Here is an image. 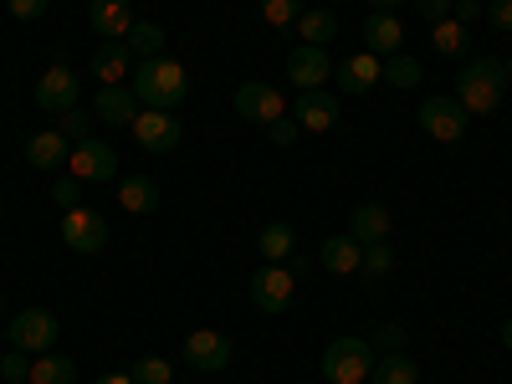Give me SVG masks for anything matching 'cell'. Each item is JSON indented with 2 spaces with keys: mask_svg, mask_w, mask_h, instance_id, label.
Wrapping results in <instances>:
<instances>
[{
  "mask_svg": "<svg viewBox=\"0 0 512 384\" xmlns=\"http://www.w3.org/2000/svg\"><path fill=\"white\" fill-rule=\"evenodd\" d=\"M190 93V72L169 57H154V62H139L134 67V98L139 108H159V113H175Z\"/></svg>",
  "mask_w": 512,
  "mask_h": 384,
  "instance_id": "1",
  "label": "cell"
},
{
  "mask_svg": "<svg viewBox=\"0 0 512 384\" xmlns=\"http://www.w3.org/2000/svg\"><path fill=\"white\" fill-rule=\"evenodd\" d=\"M507 67L492 62V57H477V62H466L461 77H456V103L466 113H497L502 108V88H507Z\"/></svg>",
  "mask_w": 512,
  "mask_h": 384,
  "instance_id": "2",
  "label": "cell"
},
{
  "mask_svg": "<svg viewBox=\"0 0 512 384\" xmlns=\"http://www.w3.org/2000/svg\"><path fill=\"white\" fill-rule=\"evenodd\" d=\"M369 374H374V344H364V338H333L323 349L328 384H364Z\"/></svg>",
  "mask_w": 512,
  "mask_h": 384,
  "instance_id": "3",
  "label": "cell"
},
{
  "mask_svg": "<svg viewBox=\"0 0 512 384\" xmlns=\"http://www.w3.org/2000/svg\"><path fill=\"white\" fill-rule=\"evenodd\" d=\"M466 123H472V113H466L456 98H425L420 103V134H431L436 144H461Z\"/></svg>",
  "mask_w": 512,
  "mask_h": 384,
  "instance_id": "4",
  "label": "cell"
},
{
  "mask_svg": "<svg viewBox=\"0 0 512 384\" xmlns=\"http://www.w3.org/2000/svg\"><path fill=\"white\" fill-rule=\"evenodd\" d=\"M292 297H297V277H292V267H282V262H267L262 272L251 277V303L262 308V313H287L292 308Z\"/></svg>",
  "mask_w": 512,
  "mask_h": 384,
  "instance_id": "5",
  "label": "cell"
},
{
  "mask_svg": "<svg viewBox=\"0 0 512 384\" xmlns=\"http://www.w3.org/2000/svg\"><path fill=\"white\" fill-rule=\"evenodd\" d=\"M57 236L77 251V256H93V251H103L108 246V221L98 216V210H88V205H77V210H62V226H57Z\"/></svg>",
  "mask_w": 512,
  "mask_h": 384,
  "instance_id": "6",
  "label": "cell"
},
{
  "mask_svg": "<svg viewBox=\"0 0 512 384\" xmlns=\"http://www.w3.org/2000/svg\"><path fill=\"white\" fill-rule=\"evenodd\" d=\"M62 323L47 313V308H26L11 318V349H26V354H52Z\"/></svg>",
  "mask_w": 512,
  "mask_h": 384,
  "instance_id": "7",
  "label": "cell"
},
{
  "mask_svg": "<svg viewBox=\"0 0 512 384\" xmlns=\"http://www.w3.org/2000/svg\"><path fill=\"white\" fill-rule=\"evenodd\" d=\"M134 139L149 149V154H175L180 149V139H185V128H180V118L175 113H159V108H144V113H134Z\"/></svg>",
  "mask_w": 512,
  "mask_h": 384,
  "instance_id": "8",
  "label": "cell"
},
{
  "mask_svg": "<svg viewBox=\"0 0 512 384\" xmlns=\"http://www.w3.org/2000/svg\"><path fill=\"white\" fill-rule=\"evenodd\" d=\"M236 113H241L246 123L272 128V123H277V118H287L292 108H287V98L272 88V82H241V88H236Z\"/></svg>",
  "mask_w": 512,
  "mask_h": 384,
  "instance_id": "9",
  "label": "cell"
},
{
  "mask_svg": "<svg viewBox=\"0 0 512 384\" xmlns=\"http://www.w3.org/2000/svg\"><path fill=\"white\" fill-rule=\"evenodd\" d=\"M67 169H72L82 185H88V180H113L118 175V154L108 144H98V139H82V144H72Z\"/></svg>",
  "mask_w": 512,
  "mask_h": 384,
  "instance_id": "10",
  "label": "cell"
},
{
  "mask_svg": "<svg viewBox=\"0 0 512 384\" xmlns=\"http://www.w3.org/2000/svg\"><path fill=\"white\" fill-rule=\"evenodd\" d=\"M287 77H292V88H297V93H318L323 82L333 77V62H328L323 47H308V41H303V47L287 57Z\"/></svg>",
  "mask_w": 512,
  "mask_h": 384,
  "instance_id": "11",
  "label": "cell"
},
{
  "mask_svg": "<svg viewBox=\"0 0 512 384\" xmlns=\"http://www.w3.org/2000/svg\"><path fill=\"white\" fill-rule=\"evenodd\" d=\"M77 93H82L77 72H72V67H52V72H41V82H36V108L72 113V108H77Z\"/></svg>",
  "mask_w": 512,
  "mask_h": 384,
  "instance_id": "12",
  "label": "cell"
},
{
  "mask_svg": "<svg viewBox=\"0 0 512 384\" xmlns=\"http://www.w3.org/2000/svg\"><path fill=\"white\" fill-rule=\"evenodd\" d=\"M185 359H190L200 374H216V369L231 364V338L216 333V328H195V333L185 338Z\"/></svg>",
  "mask_w": 512,
  "mask_h": 384,
  "instance_id": "13",
  "label": "cell"
},
{
  "mask_svg": "<svg viewBox=\"0 0 512 384\" xmlns=\"http://www.w3.org/2000/svg\"><path fill=\"white\" fill-rule=\"evenodd\" d=\"M359 31H364V52H374L379 62L395 57L400 41H405V26L395 21V11H369V21H364Z\"/></svg>",
  "mask_w": 512,
  "mask_h": 384,
  "instance_id": "14",
  "label": "cell"
},
{
  "mask_svg": "<svg viewBox=\"0 0 512 384\" xmlns=\"http://www.w3.org/2000/svg\"><path fill=\"white\" fill-rule=\"evenodd\" d=\"M333 77H338V93H369L374 88V82L384 77V62L374 57V52H359V57H344V62H338L333 67Z\"/></svg>",
  "mask_w": 512,
  "mask_h": 384,
  "instance_id": "15",
  "label": "cell"
},
{
  "mask_svg": "<svg viewBox=\"0 0 512 384\" xmlns=\"http://www.w3.org/2000/svg\"><path fill=\"white\" fill-rule=\"evenodd\" d=\"M318 262H323V272H333V277H354L359 267H364V246L344 231V236H328L323 241V251H318Z\"/></svg>",
  "mask_w": 512,
  "mask_h": 384,
  "instance_id": "16",
  "label": "cell"
},
{
  "mask_svg": "<svg viewBox=\"0 0 512 384\" xmlns=\"http://www.w3.org/2000/svg\"><path fill=\"white\" fill-rule=\"evenodd\" d=\"M88 21H93V31L103 41H123L128 31H134V6H128V0H93Z\"/></svg>",
  "mask_w": 512,
  "mask_h": 384,
  "instance_id": "17",
  "label": "cell"
},
{
  "mask_svg": "<svg viewBox=\"0 0 512 384\" xmlns=\"http://www.w3.org/2000/svg\"><path fill=\"white\" fill-rule=\"evenodd\" d=\"M297 128H308V134H328L338 123V98L328 93H297V108H292Z\"/></svg>",
  "mask_w": 512,
  "mask_h": 384,
  "instance_id": "18",
  "label": "cell"
},
{
  "mask_svg": "<svg viewBox=\"0 0 512 384\" xmlns=\"http://www.w3.org/2000/svg\"><path fill=\"white\" fill-rule=\"evenodd\" d=\"M67 154H72V144H67L62 128H47V134H31L26 139V164L31 169H62Z\"/></svg>",
  "mask_w": 512,
  "mask_h": 384,
  "instance_id": "19",
  "label": "cell"
},
{
  "mask_svg": "<svg viewBox=\"0 0 512 384\" xmlns=\"http://www.w3.org/2000/svg\"><path fill=\"white\" fill-rule=\"evenodd\" d=\"M349 236H354L359 246H374V241H384V236H390V210H384L379 200H364V205H354V216H349Z\"/></svg>",
  "mask_w": 512,
  "mask_h": 384,
  "instance_id": "20",
  "label": "cell"
},
{
  "mask_svg": "<svg viewBox=\"0 0 512 384\" xmlns=\"http://www.w3.org/2000/svg\"><path fill=\"white\" fill-rule=\"evenodd\" d=\"M93 72L103 88H118V82L134 72V52H128V41H103V47L93 52Z\"/></svg>",
  "mask_w": 512,
  "mask_h": 384,
  "instance_id": "21",
  "label": "cell"
},
{
  "mask_svg": "<svg viewBox=\"0 0 512 384\" xmlns=\"http://www.w3.org/2000/svg\"><path fill=\"white\" fill-rule=\"evenodd\" d=\"M134 108H139V98H134V88H123V82L93 98V118H103V123H134Z\"/></svg>",
  "mask_w": 512,
  "mask_h": 384,
  "instance_id": "22",
  "label": "cell"
},
{
  "mask_svg": "<svg viewBox=\"0 0 512 384\" xmlns=\"http://www.w3.org/2000/svg\"><path fill=\"white\" fill-rule=\"evenodd\" d=\"M118 205L128 210V216H149V210H159V185L149 175H128L118 185Z\"/></svg>",
  "mask_w": 512,
  "mask_h": 384,
  "instance_id": "23",
  "label": "cell"
},
{
  "mask_svg": "<svg viewBox=\"0 0 512 384\" xmlns=\"http://www.w3.org/2000/svg\"><path fill=\"white\" fill-rule=\"evenodd\" d=\"M297 36H303L308 41V47H328V41L338 36V11H303V16H297Z\"/></svg>",
  "mask_w": 512,
  "mask_h": 384,
  "instance_id": "24",
  "label": "cell"
},
{
  "mask_svg": "<svg viewBox=\"0 0 512 384\" xmlns=\"http://www.w3.org/2000/svg\"><path fill=\"white\" fill-rule=\"evenodd\" d=\"M26 384H77V364L62 359V354H36Z\"/></svg>",
  "mask_w": 512,
  "mask_h": 384,
  "instance_id": "25",
  "label": "cell"
},
{
  "mask_svg": "<svg viewBox=\"0 0 512 384\" xmlns=\"http://www.w3.org/2000/svg\"><path fill=\"white\" fill-rule=\"evenodd\" d=\"M369 379L374 384H420V364L410 354H384V359H374Z\"/></svg>",
  "mask_w": 512,
  "mask_h": 384,
  "instance_id": "26",
  "label": "cell"
},
{
  "mask_svg": "<svg viewBox=\"0 0 512 384\" xmlns=\"http://www.w3.org/2000/svg\"><path fill=\"white\" fill-rule=\"evenodd\" d=\"M256 251H262L267 262H287V256L297 251V231L272 221V226H262V236H256Z\"/></svg>",
  "mask_w": 512,
  "mask_h": 384,
  "instance_id": "27",
  "label": "cell"
},
{
  "mask_svg": "<svg viewBox=\"0 0 512 384\" xmlns=\"http://www.w3.org/2000/svg\"><path fill=\"white\" fill-rule=\"evenodd\" d=\"M431 47H436L441 57H461L466 47H472V31H466L456 16H446V21L431 26Z\"/></svg>",
  "mask_w": 512,
  "mask_h": 384,
  "instance_id": "28",
  "label": "cell"
},
{
  "mask_svg": "<svg viewBox=\"0 0 512 384\" xmlns=\"http://www.w3.org/2000/svg\"><path fill=\"white\" fill-rule=\"evenodd\" d=\"M123 41H128V52H134L139 62L164 57V26H154V21H134V31H128Z\"/></svg>",
  "mask_w": 512,
  "mask_h": 384,
  "instance_id": "29",
  "label": "cell"
},
{
  "mask_svg": "<svg viewBox=\"0 0 512 384\" xmlns=\"http://www.w3.org/2000/svg\"><path fill=\"white\" fill-rule=\"evenodd\" d=\"M384 82H390V88H415V82H420V62L405 57V52L384 57Z\"/></svg>",
  "mask_w": 512,
  "mask_h": 384,
  "instance_id": "30",
  "label": "cell"
},
{
  "mask_svg": "<svg viewBox=\"0 0 512 384\" xmlns=\"http://www.w3.org/2000/svg\"><path fill=\"white\" fill-rule=\"evenodd\" d=\"M390 267H395V251H390V241H374V246H364V277L369 282H384V277H390Z\"/></svg>",
  "mask_w": 512,
  "mask_h": 384,
  "instance_id": "31",
  "label": "cell"
},
{
  "mask_svg": "<svg viewBox=\"0 0 512 384\" xmlns=\"http://www.w3.org/2000/svg\"><path fill=\"white\" fill-rule=\"evenodd\" d=\"M297 16H303V0H262V21H267L272 31L297 26Z\"/></svg>",
  "mask_w": 512,
  "mask_h": 384,
  "instance_id": "32",
  "label": "cell"
},
{
  "mask_svg": "<svg viewBox=\"0 0 512 384\" xmlns=\"http://www.w3.org/2000/svg\"><path fill=\"white\" fill-rule=\"evenodd\" d=\"M169 379H175L169 359H159V354H144V359H134V384H169Z\"/></svg>",
  "mask_w": 512,
  "mask_h": 384,
  "instance_id": "33",
  "label": "cell"
},
{
  "mask_svg": "<svg viewBox=\"0 0 512 384\" xmlns=\"http://www.w3.org/2000/svg\"><path fill=\"white\" fill-rule=\"evenodd\" d=\"M31 359L36 354H26V349H6V354H0V374H6V384H26L31 379Z\"/></svg>",
  "mask_w": 512,
  "mask_h": 384,
  "instance_id": "34",
  "label": "cell"
},
{
  "mask_svg": "<svg viewBox=\"0 0 512 384\" xmlns=\"http://www.w3.org/2000/svg\"><path fill=\"white\" fill-rule=\"evenodd\" d=\"M62 134H67V144H82V139H93V113H82V108L62 113Z\"/></svg>",
  "mask_w": 512,
  "mask_h": 384,
  "instance_id": "35",
  "label": "cell"
},
{
  "mask_svg": "<svg viewBox=\"0 0 512 384\" xmlns=\"http://www.w3.org/2000/svg\"><path fill=\"white\" fill-rule=\"evenodd\" d=\"M52 205H57V210H77V205H82V180H77V175H62V180L52 185Z\"/></svg>",
  "mask_w": 512,
  "mask_h": 384,
  "instance_id": "36",
  "label": "cell"
},
{
  "mask_svg": "<svg viewBox=\"0 0 512 384\" xmlns=\"http://www.w3.org/2000/svg\"><path fill=\"white\" fill-rule=\"evenodd\" d=\"M267 139H272L277 149H292V144H297V118H277V123L267 128Z\"/></svg>",
  "mask_w": 512,
  "mask_h": 384,
  "instance_id": "37",
  "label": "cell"
},
{
  "mask_svg": "<svg viewBox=\"0 0 512 384\" xmlns=\"http://www.w3.org/2000/svg\"><path fill=\"white\" fill-rule=\"evenodd\" d=\"M47 6H52V0H11V16L16 21H41V16H47Z\"/></svg>",
  "mask_w": 512,
  "mask_h": 384,
  "instance_id": "38",
  "label": "cell"
},
{
  "mask_svg": "<svg viewBox=\"0 0 512 384\" xmlns=\"http://www.w3.org/2000/svg\"><path fill=\"white\" fill-rule=\"evenodd\" d=\"M482 11H487V21H492L497 31H512V0H487Z\"/></svg>",
  "mask_w": 512,
  "mask_h": 384,
  "instance_id": "39",
  "label": "cell"
},
{
  "mask_svg": "<svg viewBox=\"0 0 512 384\" xmlns=\"http://www.w3.org/2000/svg\"><path fill=\"white\" fill-rule=\"evenodd\" d=\"M415 11L436 26V21H446V16H451V0H415Z\"/></svg>",
  "mask_w": 512,
  "mask_h": 384,
  "instance_id": "40",
  "label": "cell"
},
{
  "mask_svg": "<svg viewBox=\"0 0 512 384\" xmlns=\"http://www.w3.org/2000/svg\"><path fill=\"white\" fill-rule=\"evenodd\" d=\"M379 344L390 349V354H405V328H400V323H384V328H379Z\"/></svg>",
  "mask_w": 512,
  "mask_h": 384,
  "instance_id": "41",
  "label": "cell"
},
{
  "mask_svg": "<svg viewBox=\"0 0 512 384\" xmlns=\"http://www.w3.org/2000/svg\"><path fill=\"white\" fill-rule=\"evenodd\" d=\"M451 16H456L461 26H472V21L482 16V0H451Z\"/></svg>",
  "mask_w": 512,
  "mask_h": 384,
  "instance_id": "42",
  "label": "cell"
},
{
  "mask_svg": "<svg viewBox=\"0 0 512 384\" xmlns=\"http://www.w3.org/2000/svg\"><path fill=\"white\" fill-rule=\"evenodd\" d=\"M93 384H134V374H103V379H93Z\"/></svg>",
  "mask_w": 512,
  "mask_h": 384,
  "instance_id": "43",
  "label": "cell"
},
{
  "mask_svg": "<svg viewBox=\"0 0 512 384\" xmlns=\"http://www.w3.org/2000/svg\"><path fill=\"white\" fill-rule=\"evenodd\" d=\"M369 6H374V11H395V6H400V0H369Z\"/></svg>",
  "mask_w": 512,
  "mask_h": 384,
  "instance_id": "44",
  "label": "cell"
},
{
  "mask_svg": "<svg viewBox=\"0 0 512 384\" xmlns=\"http://www.w3.org/2000/svg\"><path fill=\"white\" fill-rule=\"evenodd\" d=\"M502 344H507V349H512V318H507V323H502Z\"/></svg>",
  "mask_w": 512,
  "mask_h": 384,
  "instance_id": "45",
  "label": "cell"
},
{
  "mask_svg": "<svg viewBox=\"0 0 512 384\" xmlns=\"http://www.w3.org/2000/svg\"><path fill=\"white\" fill-rule=\"evenodd\" d=\"M323 6H328V11H333V6H349V0H323Z\"/></svg>",
  "mask_w": 512,
  "mask_h": 384,
  "instance_id": "46",
  "label": "cell"
},
{
  "mask_svg": "<svg viewBox=\"0 0 512 384\" xmlns=\"http://www.w3.org/2000/svg\"><path fill=\"white\" fill-rule=\"evenodd\" d=\"M0 318H6V297H0Z\"/></svg>",
  "mask_w": 512,
  "mask_h": 384,
  "instance_id": "47",
  "label": "cell"
},
{
  "mask_svg": "<svg viewBox=\"0 0 512 384\" xmlns=\"http://www.w3.org/2000/svg\"><path fill=\"white\" fill-rule=\"evenodd\" d=\"M0 354H6V349H0Z\"/></svg>",
  "mask_w": 512,
  "mask_h": 384,
  "instance_id": "48",
  "label": "cell"
},
{
  "mask_svg": "<svg viewBox=\"0 0 512 384\" xmlns=\"http://www.w3.org/2000/svg\"><path fill=\"white\" fill-rule=\"evenodd\" d=\"M482 6H487V0H482Z\"/></svg>",
  "mask_w": 512,
  "mask_h": 384,
  "instance_id": "49",
  "label": "cell"
}]
</instances>
